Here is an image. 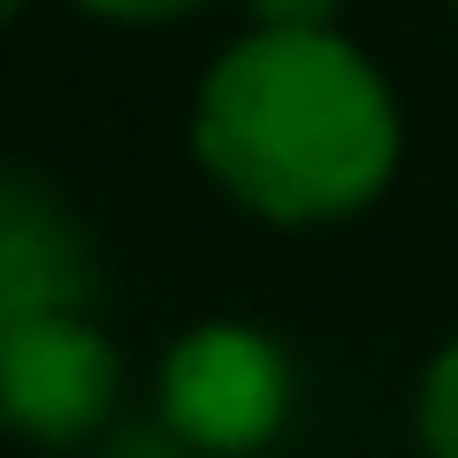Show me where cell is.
<instances>
[{"instance_id": "obj_1", "label": "cell", "mask_w": 458, "mask_h": 458, "mask_svg": "<svg viewBox=\"0 0 458 458\" xmlns=\"http://www.w3.org/2000/svg\"><path fill=\"white\" fill-rule=\"evenodd\" d=\"M191 146L245 214L344 222L397 168V107L336 31H252L199 84Z\"/></svg>"}, {"instance_id": "obj_2", "label": "cell", "mask_w": 458, "mask_h": 458, "mask_svg": "<svg viewBox=\"0 0 458 458\" xmlns=\"http://www.w3.org/2000/svg\"><path fill=\"white\" fill-rule=\"evenodd\" d=\"M283 405H291V367L245 321L191 328L161 367V420L168 436L199 443V451H260L283 428Z\"/></svg>"}, {"instance_id": "obj_3", "label": "cell", "mask_w": 458, "mask_h": 458, "mask_svg": "<svg viewBox=\"0 0 458 458\" xmlns=\"http://www.w3.org/2000/svg\"><path fill=\"white\" fill-rule=\"evenodd\" d=\"M123 367L84 313H38L0 328V428L31 443H77L114 412Z\"/></svg>"}, {"instance_id": "obj_4", "label": "cell", "mask_w": 458, "mask_h": 458, "mask_svg": "<svg viewBox=\"0 0 458 458\" xmlns=\"http://www.w3.org/2000/svg\"><path fill=\"white\" fill-rule=\"evenodd\" d=\"M84 298L92 260L62 199L38 191L31 176H0V328L38 313H84Z\"/></svg>"}, {"instance_id": "obj_5", "label": "cell", "mask_w": 458, "mask_h": 458, "mask_svg": "<svg viewBox=\"0 0 458 458\" xmlns=\"http://www.w3.org/2000/svg\"><path fill=\"white\" fill-rule=\"evenodd\" d=\"M420 443L428 458H458V344L436 352V367L420 382Z\"/></svg>"}, {"instance_id": "obj_6", "label": "cell", "mask_w": 458, "mask_h": 458, "mask_svg": "<svg viewBox=\"0 0 458 458\" xmlns=\"http://www.w3.org/2000/svg\"><path fill=\"white\" fill-rule=\"evenodd\" d=\"M344 0H252V31H328Z\"/></svg>"}, {"instance_id": "obj_7", "label": "cell", "mask_w": 458, "mask_h": 458, "mask_svg": "<svg viewBox=\"0 0 458 458\" xmlns=\"http://www.w3.org/2000/svg\"><path fill=\"white\" fill-rule=\"evenodd\" d=\"M92 16H114V23H176V16H191L199 0H84Z\"/></svg>"}, {"instance_id": "obj_8", "label": "cell", "mask_w": 458, "mask_h": 458, "mask_svg": "<svg viewBox=\"0 0 458 458\" xmlns=\"http://www.w3.org/2000/svg\"><path fill=\"white\" fill-rule=\"evenodd\" d=\"M23 16V0H0V23H16Z\"/></svg>"}, {"instance_id": "obj_9", "label": "cell", "mask_w": 458, "mask_h": 458, "mask_svg": "<svg viewBox=\"0 0 458 458\" xmlns=\"http://www.w3.org/2000/svg\"><path fill=\"white\" fill-rule=\"evenodd\" d=\"M451 8H458V0H451Z\"/></svg>"}]
</instances>
